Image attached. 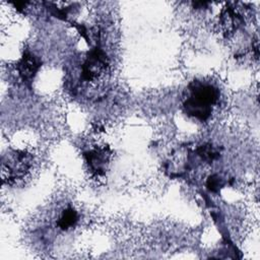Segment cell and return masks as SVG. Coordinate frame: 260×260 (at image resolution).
Here are the masks:
<instances>
[{
  "mask_svg": "<svg viewBox=\"0 0 260 260\" xmlns=\"http://www.w3.org/2000/svg\"><path fill=\"white\" fill-rule=\"evenodd\" d=\"M189 96L184 100L183 107L187 115L200 121L207 120L214 106L219 100L218 89L209 83L192 81L189 86Z\"/></svg>",
  "mask_w": 260,
  "mask_h": 260,
  "instance_id": "6da1fadb",
  "label": "cell"
},
{
  "mask_svg": "<svg viewBox=\"0 0 260 260\" xmlns=\"http://www.w3.org/2000/svg\"><path fill=\"white\" fill-rule=\"evenodd\" d=\"M109 67V59L106 53L95 47L86 56L81 67V78L84 81H95L103 76Z\"/></svg>",
  "mask_w": 260,
  "mask_h": 260,
  "instance_id": "7a4b0ae2",
  "label": "cell"
},
{
  "mask_svg": "<svg viewBox=\"0 0 260 260\" xmlns=\"http://www.w3.org/2000/svg\"><path fill=\"white\" fill-rule=\"evenodd\" d=\"M31 166V156L29 153L21 150L15 151L11 159L2 165V178L7 181H16L22 179Z\"/></svg>",
  "mask_w": 260,
  "mask_h": 260,
  "instance_id": "3957f363",
  "label": "cell"
},
{
  "mask_svg": "<svg viewBox=\"0 0 260 260\" xmlns=\"http://www.w3.org/2000/svg\"><path fill=\"white\" fill-rule=\"evenodd\" d=\"M111 151L108 147H98L84 153L85 160L90 171L98 175H104L109 164Z\"/></svg>",
  "mask_w": 260,
  "mask_h": 260,
  "instance_id": "277c9868",
  "label": "cell"
},
{
  "mask_svg": "<svg viewBox=\"0 0 260 260\" xmlns=\"http://www.w3.org/2000/svg\"><path fill=\"white\" fill-rule=\"evenodd\" d=\"M40 67L39 60L28 52L24 53L16 64V70L23 81H30L36 76Z\"/></svg>",
  "mask_w": 260,
  "mask_h": 260,
  "instance_id": "5b68a950",
  "label": "cell"
},
{
  "mask_svg": "<svg viewBox=\"0 0 260 260\" xmlns=\"http://www.w3.org/2000/svg\"><path fill=\"white\" fill-rule=\"evenodd\" d=\"M220 24L224 34H233L241 24V17L232 7L224 8L220 14Z\"/></svg>",
  "mask_w": 260,
  "mask_h": 260,
  "instance_id": "8992f818",
  "label": "cell"
},
{
  "mask_svg": "<svg viewBox=\"0 0 260 260\" xmlns=\"http://www.w3.org/2000/svg\"><path fill=\"white\" fill-rule=\"evenodd\" d=\"M78 221V213L72 207H67L64 209L58 219V226L62 231H68L76 225Z\"/></svg>",
  "mask_w": 260,
  "mask_h": 260,
  "instance_id": "52a82bcc",
  "label": "cell"
},
{
  "mask_svg": "<svg viewBox=\"0 0 260 260\" xmlns=\"http://www.w3.org/2000/svg\"><path fill=\"white\" fill-rule=\"evenodd\" d=\"M197 154L204 160L208 161V162H211L213 161L214 159L218 158L219 156V152L218 150L212 145V144H203V145H200L198 148H197Z\"/></svg>",
  "mask_w": 260,
  "mask_h": 260,
  "instance_id": "ba28073f",
  "label": "cell"
},
{
  "mask_svg": "<svg viewBox=\"0 0 260 260\" xmlns=\"http://www.w3.org/2000/svg\"><path fill=\"white\" fill-rule=\"evenodd\" d=\"M223 186H224V182L222 178L216 174L209 176L206 181V187L211 192H218Z\"/></svg>",
  "mask_w": 260,
  "mask_h": 260,
  "instance_id": "9c48e42d",
  "label": "cell"
}]
</instances>
